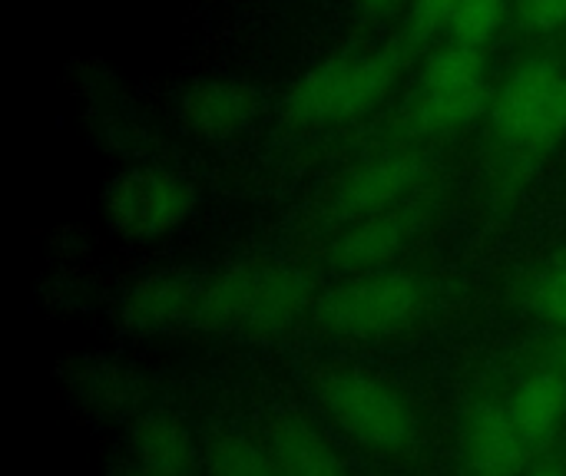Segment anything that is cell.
<instances>
[{
	"mask_svg": "<svg viewBox=\"0 0 566 476\" xmlns=\"http://www.w3.org/2000/svg\"><path fill=\"white\" fill-rule=\"evenodd\" d=\"M401 60L391 50L378 53H342L325 60L312 73L298 80L289 93L285 113L295 123L322 126V123H345L368 109H375L385 93L391 89Z\"/></svg>",
	"mask_w": 566,
	"mask_h": 476,
	"instance_id": "1",
	"label": "cell"
},
{
	"mask_svg": "<svg viewBox=\"0 0 566 476\" xmlns=\"http://www.w3.org/2000/svg\"><path fill=\"white\" fill-rule=\"evenodd\" d=\"M308 305V285L282 265H239L206 285V325L275 331Z\"/></svg>",
	"mask_w": 566,
	"mask_h": 476,
	"instance_id": "2",
	"label": "cell"
},
{
	"mask_svg": "<svg viewBox=\"0 0 566 476\" xmlns=\"http://www.w3.org/2000/svg\"><path fill=\"white\" fill-rule=\"evenodd\" d=\"M494 126L517 149L551 146L566 133V66L557 60L524 63L494 103Z\"/></svg>",
	"mask_w": 566,
	"mask_h": 476,
	"instance_id": "3",
	"label": "cell"
},
{
	"mask_svg": "<svg viewBox=\"0 0 566 476\" xmlns=\"http://www.w3.org/2000/svg\"><path fill=\"white\" fill-rule=\"evenodd\" d=\"M328 417L365 451L375 454H401L411 444L415 417L408 401L368 374H342L325 388Z\"/></svg>",
	"mask_w": 566,
	"mask_h": 476,
	"instance_id": "4",
	"label": "cell"
},
{
	"mask_svg": "<svg viewBox=\"0 0 566 476\" xmlns=\"http://www.w3.org/2000/svg\"><path fill=\"white\" fill-rule=\"evenodd\" d=\"M192 205V182L169 169H129L106 192V215L126 239H159L179 229Z\"/></svg>",
	"mask_w": 566,
	"mask_h": 476,
	"instance_id": "5",
	"label": "cell"
},
{
	"mask_svg": "<svg viewBox=\"0 0 566 476\" xmlns=\"http://www.w3.org/2000/svg\"><path fill=\"white\" fill-rule=\"evenodd\" d=\"M418 282L401 272L358 275L348 285L332 288L318 302V321L348 338L381 335L405 325L418 308Z\"/></svg>",
	"mask_w": 566,
	"mask_h": 476,
	"instance_id": "6",
	"label": "cell"
},
{
	"mask_svg": "<svg viewBox=\"0 0 566 476\" xmlns=\"http://www.w3.org/2000/svg\"><path fill=\"white\" fill-rule=\"evenodd\" d=\"M421 179V162L411 152H381L355 166L332 195V212L345 222L391 212L395 202Z\"/></svg>",
	"mask_w": 566,
	"mask_h": 476,
	"instance_id": "7",
	"label": "cell"
},
{
	"mask_svg": "<svg viewBox=\"0 0 566 476\" xmlns=\"http://www.w3.org/2000/svg\"><path fill=\"white\" fill-rule=\"evenodd\" d=\"M259 96L242 80H209L192 86L179 103L182 129L199 142L232 139L255 116Z\"/></svg>",
	"mask_w": 566,
	"mask_h": 476,
	"instance_id": "8",
	"label": "cell"
},
{
	"mask_svg": "<svg viewBox=\"0 0 566 476\" xmlns=\"http://www.w3.org/2000/svg\"><path fill=\"white\" fill-rule=\"evenodd\" d=\"M123 321L136 331H163L179 325H206V285L156 275L139 282L123 302Z\"/></svg>",
	"mask_w": 566,
	"mask_h": 476,
	"instance_id": "9",
	"label": "cell"
},
{
	"mask_svg": "<svg viewBox=\"0 0 566 476\" xmlns=\"http://www.w3.org/2000/svg\"><path fill=\"white\" fill-rule=\"evenodd\" d=\"M524 437L501 404H481L464 424V464L471 476H517L524 464Z\"/></svg>",
	"mask_w": 566,
	"mask_h": 476,
	"instance_id": "10",
	"label": "cell"
},
{
	"mask_svg": "<svg viewBox=\"0 0 566 476\" xmlns=\"http://www.w3.org/2000/svg\"><path fill=\"white\" fill-rule=\"evenodd\" d=\"M262 447L269 451L282 476H348L325 434L298 414L269 417Z\"/></svg>",
	"mask_w": 566,
	"mask_h": 476,
	"instance_id": "11",
	"label": "cell"
},
{
	"mask_svg": "<svg viewBox=\"0 0 566 476\" xmlns=\"http://www.w3.org/2000/svg\"><path fill=\"white\" fill-rule=\"evenodd\" d=\"M408 232H411V222L405 212H381V215L358 219L345 235L335 239L332 262L345 272L371 275L378 265H385L398 255Z\"/></svg>",
	"mask_w": 566,
	"mask_h": 476,
	"instance_id": "12",
	"label": "cell"
},
{
	"mask_svg": "<svg viewBox=\"0 0 566 476\" xmlns=\"http://www.w3.org/2000/svg\"><path fill=\"white\" fill-rule=\"evenodd\" d=\"M133 457L139 470L163 476H186L192 470V437L172 411H149L133 424Z\"/></svg>",
	"mask_w": 566,
	"mask_h": 476,
	"instance_id": "13",
	"label": "cell"
},
{
	"mask_svg": "<svg viewBox=\"0 0 566 476\" xmlns=\"http://www.w3.org/2000/svg\"><path fill=\"white\" fill-rule=\"evenodd\" d=\"M488 106V83L454 86V89H421L411 106V123L418 133L448 136L464 129Z\"/></svg>",
	"mask_w": 566,
	"mask_h": 476,
	"instance_id": "14",
	"label": "cell"
},
{
	"mask_svg": "<svg viewBox=\"0 0 566 476\" xmlns=\"http://www.w3.org/2000/svg\"><path fill=\"white\" fill-rule=\"evenodd\" d=\"M566 408V381L560 374H534L524 381L511 401V417L524 437V444H541L560 421Z\"/></svg>",
	"mask_w": 566,
	"mask_h": 476,
	"instance_id": "15",
	"label": "cell"
},
{
	"mask_svg": "<svg viewBox=\"0 0 566 476\" xmlns=\"http://www.w3.org/2000/svg\"><path fill=\"white\" fill-rule=\"evenodd\" d=\"M199 457L206 476H282L262 444L232 431L209 434Z\"/></svg>",
	"mask_w": 566,
	"mask_h": 476,
	"instance_id": "16",
	"label": "cell"
},
{
	"mask_svg": "<svg viewBox=\"0 0 566 476\" xmlns=\"http://www.w3.org/2000/svg\"><path fill=\"white\" fill-rule=\"evenodd\" d=\"M474 83H484V53L471 46H458V43L438 53L421 76V89H454V86H474Z\"/></svg>",
	"mask_w": 566,
	"mask_h": 476,
	"instance_id": "17",
	"label": "cell"
},
{
	"mask_svg": "<svg viewBox=\"0 0 566 476\" xmlns=\"http://www.w3.org/2000/svg\"><path fill=\"white\" fill-rule=\"evenodd\" d=\"M504 20V0H461L458 17H454V43L481 50L501 27Z\"/></svg>",
	"mask_w": 566,
	"mask_h": 476,
	"instance_id": "18",
	"label": "cell"
},
{
	"mask_svg": "<svg viewBox=\"0 0 566 476\" xmlns=\"http://www.w3.org/2000/svg\"><path fill=\"white\" fill-rule=\"evenodd\" d=\"M461 0H415L411 3V17H408V33L411 40H431L441 30L454 27Z\"/></svg>",
	"mask_w": 566,
	"mask_h": 476,
	"instance_id": "19",
	"label": "cell"
},
{
	"mask_svg": "<svg viewBox=\"0 0 566 476\" xmlns=\"http://www.w3.org/2000/svg\"><path fill=\"white\" fill-rule=\"evenodd\" d=\"M534 308L547 318L566 325V272H557L551 278H544L534 292Z\"/></svg>",
	"mask_w": 566,
	"mask_h": 476,
	"instance_id": "20",
	"label": "cell"
},
{
	"mask_svg": "<svg viewBox=\"0 0 566 476\" xmlns=\"http://www.w3.org/2000/svg\"><path fill=\"white\" fill-rule=\"evenodd\" d=\"M521 13L537 30H557L566 23V0H517Z\"/></svg>",
	"mask_w": 566,
	"mask_h": 476,
	"instance_id": "21",
	"label": "cell"
},
{
	"mask_svg": "<svg viewBox=\"0 0 566 476\" xmlns=\"http://www.w3.org/2000/svg\"><path fill=\"white\" fill-rule=\"evenodd\" d=\"M361 10H368V13H388V10H395L401 0H355Z\"/></svg>",
	"mask_w": 566,
	"mask_h": 476,
	"instance_id": "22",
	"label": "cell"
},
{
	"mask_svg": "<svg viewBox=\"0 0 566 476\" xmlns=\"http://www.w3.org/2000/svg\"><path fill=\"white\" fill-rule=\"evenodd\" d=\"M531 476H564L557 467H541V470H534Z\"/></svg>",
	"mask_w": 566,
	"mask_h": 476,
	"instance_id": "23",
	"label": "cell"
},
{
	"mask_svg": "<svg viewBox=\"0 0 566 476\" xmlns=\"http://www.w3.org/2000/svg\"><path fill=\"white\" fill-rule=\"evenodd\" d=\"M129 476H163V474H149V470H136V474H129Z\"/></svg>",
	"mask_w": 566,
	"mask_h": 476,
	"instance_id": "24",
	"label": "cell"
},
{
	"mask_svg": "<svg viewBox=\"0 0 566 476\" xmlns=\"http://www.w3.org/2000/svg\"><path fill=\"white\" fill-rule=\"evenodd\" d=\"M564 361H566V348H564Z\"/></svg>",
	"mask_w": 566,
	"mask_h": 476,
	"instance_id": "25",
	"label": "cell"
}]
</instances>
